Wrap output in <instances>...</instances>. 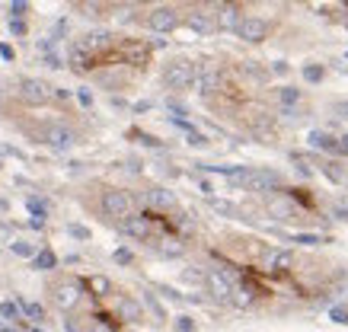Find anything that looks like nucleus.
<instances>
[{
	"mask_svg": "<svg viewBox=\"0 0 348 332\" xmlns=\"http://www.w3.org/2000/svg\"><path fill=\"white\" fill-rule=\"evenodd\" d=\"M147 26L154 32H173L179 26V10L176 7H154L147 13Z\"/></svg>",
	"mask_w": 348,
	"mask_h": 332,
	"instance_id": "6",
	"label": "nucleus"
},
{
	"mask_svg": "<svg viewBox=\"0 0 348 332\" xmlns=\"http://www.w3.org/2000/svg\"><path fill=\"white\" fill-rule=\"evenodd\" d=\"M319 170H323L326 176L332 179V182H342V179H345V173H342V170H335V163H323V166H319Z\"/></svg>",
	"mask_w": 348,
	"mask_h": 332,
	"instance_id": "28",
	"label": "nucleus"
},
{
	"mask_svg": "<svg viewBox=\"0 0 348 332\" xmlns=\"http://www.w3.org/2000/svg\"><path fill=\"white\" fill-rule=\"evenodd\" d=\"M32 332H42V329H32Z\"/></svg>",
	"mask_w": 348,
	"mask_h": 332,
	"instance_id": "50",
	"label": "nucleus"
},
{
	"mask_svg": "<svg viewBox=\"0 0 348 332\" xmlns=\"http://www.w3.org/2000/svg\"><path fill=\"white\" fill-rule=\"evenodd\" d=\"M217 26L221 29H240V23H243V16H240V7H233V3H227V7H221L217 10Z\"/></svg>",
	"mask_w": 348,
	"mask_h": 332,
	"instance_id": "14",
	"label": "nucleus"
},
{
	"mask_svg": "<svg viewBox=\"0 0 348 332\" xmlns=\"http://www.w3.org/2000/svg\"><path fill=\"white\" fill-rule=\"evenodd\" d=\"M192 80H195V64L186 61V58L170 61L163 67V83L170 86V90H186V86H192Z\"/></svg>",
	"mask_w": 348,
	"mask_h": 332,
	"instance_id": "2",
	"label": "nucleus"
},
{
	"mask_svg": "<svg viewBox=\"0 0 348 332\" xmlns=\"http://www.w3.org/2000/svg\"><path fill=\"white\" fill-rule=\"evenodd\" d=\"M26 208L32 211V227H42V224H45V217H48V205H45L42 198L29 195V198H26Z\"/></svg>",
	"mask_w": 348,
	"mask_h": 332,
	"instance_id": "19",
	"label": "nucleus"
},
{
	"mask_svg": "<svg viewBox=\"0 0 348 332\" xmlns=\"http://www.w3.org/2000/svg\"><path fill=\"white\" fill-rule=\"evenodd\" d=\"M77 99H80V106H83V109L93 106V96H90V90H77Z\"/></svg>",
	"mask_w": 348,
	"mask_h": 332,
	"instance_id": "41",
	"label": "nucleus"
},
{
	"mask_svg": "<svg viewBox=\"0 0 348 332\" xmlns=\"http://www.w3.org/2000/svg\"><path fill=\"white\" fill-rule=\"evenodd\" d=\"M329 316H332V323H342V326H348V310H342V307H332V310H329Z\"/></svg>",
	"mask_w": 348,
	"mask_h": 332,
	"instance_id": "33",
	"label": "nucleus"
},
{
	"mask_svg": "<svg viewBox=\"0 0 348 332\" xmlns=\"http://www.w3.org/2000/svg\"><path fill=\"white\" fill-rule=\"evenodd\" d=\"M19 96H23L26 102H32V106H39V102L51 99L54 90L45 83V80H39V77H26V80H19Z\"/></svg>",
	"mask_w": 348,
	"mask_h": 332,
	"instance_id": "5",
	"label": "nucleus"
},
{
	"mask_svg": "<svg viewBox=\"0 0 348 332\" xmlns=\"http://www.w3.org/2000/svg\"><path fill=\"white\" fill-rule=\"evenodd\" d=\"M109 45V32H90V35H83V39L77 42V51L86 54V51H99V48Z\"/></svg>",
	"mask_w": 348,
	"mask_h": 332,
	"instance_id": "16",
	"label": "nucleus"
},
{
	"mask_svg": "<svg viewBox=\"0 0 348 332\" xmlns=\"http://www.w3.org/2000/svg\"><path fill=\"white\" fill-rule=\"evenodd\" d=\"M16 313H19V310H16V303H10V300L0 303V316H3V319H16Z\"/></svg>",
	"mask_w": 348,
	"mask_h": 332,
	"instance_id": "32",
	"label": "nucleus"
},
{
	"mask_svg": "<svg viewBox=\"0 0 348 332\" xmlns=\"http://www.w3.org/2000/svg\"><path fill=\"white\" fill-rule=\"evenodd\" d=\"M237 35H240L243 42H262L265 35H269V23H265V19H259V16H246V19H243L240 23V29H237Z\"/></svg>",
	"mask_w": 348,
	"mask_h": 332,
	"instance_id": "9",
	"label": "nucleus"
},
{
	"mask_svg": "<svg viewBox=\"0 0 348 332\" xmlns=\"http://www.w3.org/2000/svg\"><path fill=\"white\" fill-rule=\"evenodd\" d=\"M160 253L163 255H179V253H182V243H179V239H163V243H160Z\"/></svg>",
	"mask_w": 348,
	"mask_h": 332,
	"instance_id": "23",
	"label": "nucleus"
},
{
	"mask_svg": "<svg viewBox=\"0 0 348 332\" xmlns=\"http://www.w3.org/2000/svg\"><path fill=\"white\" fill-rule=\"evenodd\" d=\"M10 32L13 35H26V23L23 19H10Z\"/></svg>",
	"mask_w": 348,
	"mask_h": 332,
	"instance_id": "40",
	"label": "nucleus"
},
{
	"mask_svg": "<svg viewBox=\"0 0 348 332\" xmlns=\"http://www.w3.org/2000/svg\"><path fill=\"white\" fill-rule=\"evenodd\" d=\"M278 99H281V106H285V109H294L297 102H301V90H294V86H281Z\"/></svg>",
	"mask_w": 348,
	"mask_h": 332,
	"instance_id": "22",
	"label": "nucleus"
},
{
	"mask_svg": "<svg viewBox=\"0 0 348 332\" xmlns=\"http://www.w3.org/2000/svg\"><path fill=\"white\" fill-rule=\"evenodd\" d=\"M265 262H269V269H287V265L294 262V255H291V253H285V249H271Z\"/></svg>",
	"mask_w": 348,
	"mask_h": 332,
	"instance_id": "21",
	"label": "nucleus"
},
{
	"mask_svg": "<svg viewBox=\"0 0 348 332\" xmlns=\"http://www.w3.org/2000/svg\"><path fill=\"white\" fill-rule=\"evenodd\" d=\"M205 285H208V291H211L214 300H221V303L233 300V285H230V278H227L224 271H208V275H205Z\"/></svg>",
	"mask_w": 348,
	"mask_h": 332,
	"instance_id": "7",
	"label": "nucleus"
},
{
	"mask_svg": "<svg viewBox=\"0 0 348 332\" xmlns=\"http://www.w3.org/2000/svg\"><path fill=\"white\" fill-rule=\"evenodd\" d=\"M23 310H26V316H32V319H42V316H45V310H42L39 303H23Z\"/></svg>",
	"mask_w": 348,
	"mask_h": 332,
	"instance_id": "34",
	"label": "nucleus"
},
{
	"mask_svg": "<svg viewBox=\"0 0 348 332\" xmlns=\"http://www.w3.org/2000/svg\"><path fill=\"white\" fill-rule=\"evenodd\" d=\"M233 303L249 307V303H253V291H249V287H240V291H237V297H233Z\"/></svg>",
	"mask_w": 348,
	"mask_h": 332,
	"instance_id": "30",
	"label": "nucleus"
},
{
	"mask_svg": "<svg viewBox=\"0 0 348 332\" xmlns=\"http://www.w3.org/2000/svg\"><path fill=\"white\" fill-rule=\"evenodd\" d=\"M144 303H147V307H150V310L157 313V319H166V310L160 307V300H157L154 294H144Z\"/></svg>",
	"mask_w": 348,
	"mask_h": 332,
	"instance_id": "27",
	"label": "nucleus"
},
{
	"mask_svg": "<svg viewBox=\"0 0 348 332\" xmlns=\"http://www.w3.org/2000/svg\"><path fill=\"white\" fill-rule=\"evenodd\" d=\"M310 147H316V150H326V154H339V138H332V134L326 131H310Z\"/></svg>",
	"mask_w": 348,
	"mask_h": 332,
	"instance_id": "15",
	"label": "nucleus"
},
{
	"mask_svg": "<svg viewBox=\"0 0 348 332\" xmlns=\"http://www.w3.org/2000/svg\"><path fill=\"white\" fill-rule=\"evenodd\" d=\"M45 144L51 147V150H70V147L77 144V134L70 131V128H64V125H51V128H45Z\"/></svg>",
	"mask_w": 348,
	"mask_h": 332,
	"instance_id": "8",
	"label": "nucleus"
},
{
	"mask_svg": "<svg viewBox=\"0 0 348 332\" xmlns=\"http://www.w3.org/2000/svg\"><path fill=\"white\" fill-rule=\"evenodd\" d=\"M294 243H301V246H319L323 237H316V233H294Z\"/></svg>",
	"mask_w": 348,
	"mask_h": 332,
	"instance_id": "25",
	"label": "nucleus"
},
{
	"mask_svg": "<svg viewBox=\"0 0 348 332\" xmlns=\"http://www.w3.org/2000/svg\"><path fill=\"white\" fill-rule=\"evenodd\" d=\"M294 163H297V170H301V176H313V170L307 166V160H303V157H294Z\"/></svg>",
	"mask_w": 348,
	"mask_h": 332,
	"instance_id": "42",
	"label": "nucleus"
},
{
	"mask_svg": "<svg viewBox=\"0 0 348 332\" xmlns=\"http://www.w3.org/2000/svg\"><path fill=\"white\" fill-rule=\"evenodd\" d=\"M13 253L23 255V259H32V255H35V249H32L29 243H23V239H16V243H13Z\"/></svg>",
	"mask_w": 348,
	"mask_h": 332,
	"instance_id": "29",
	"label": "nucleus"
},
{
	"mask_svg": "<svg viewBox=\"0 0 348 332\" xmlns=\"http://www.w3.org/2000/svg\"><path fill=\"white\" fill-rule=\"evenodd\" d=\"M0 54H3L7 61H13V48H10V45H0Z\"/></svg>",
	"mask_w": 348,
	"mask_h": 332,
	"instance_id": "44",
	"label": "nucleus"
},
{
	"mask_svg": "<svg viewBox=\"0 0 348 332\" xmlns=\"http://www.w3.org/2000/svg\"><path fill=\"white\" fill-rule=\"evenodd\" d=\"M131 259H134L131 249H115V262L118 265H131Z\"/></svg>",
	"mask_w": 348,
	"mask_h": 332,
	"instance_id": "37",
	"label": "nucleus"
},
{
	"mask_svg": "<svg viewBox=\"0 0 348 332\" xmlns=\"http://www.w3.org/2000/svg\"><path fill=\"white\" fill-rule=\"evenodd\" d=\"M54 265H58V255H54L51 249H42V253H35V255H32V269L48 271V269H54Z\"/></svg>",
	"mask_w": 348,
	"mask_h": 332,
	"instance_id": "20",
	"label": "nucleus"
},
{
	"mask_svg": "<svg viewBox=\"0 0 348 332\" xmlns=\"http://www.w3.org/2000/svg\"><path fill=\"white\" fill-rule=\"evenodd\" d=\"M67 332H90V329H83L77 319H67Z\"/></svg>",
	"mask_w": 348,
	"mask_h": 332,
	"instance_id": "43",
	"label": "nucleus"
},
{
	"mask_svg": "<svg viewBox=\"0 0 348 332\" xmlns=\"http://www.w3.org/2000/svg\"><path fill=\"white\" fill-rule=\"evenodd\" d=\"M29 13V3H23V0H16V3H10V16L13 19H19V16Z\"/></svg>",
	"mask_w": 348,
	"mask_h": 332,
	"instance_id": "31",
	"label": "nucleus"
},
{
	"mask_svg": "<svg viewBox=\"0 0 348 332\" xmlns=\"http://www.w3.org/2000/svg\"><path fill=\"white\" fill-rule=\"evenodd\" d=\"M303 80H307V83H319V80H323V67L307 64V67H303Z\"/></svg>",
	"mask_w": 348,
	"mask_h": 332,
	"instance_id": "24",
	"label": "nucleus"
},
{
	"mask_svg": "<svg viewBox=\"0 0 348 332\" xmlns=\"http://www.w3.org/2000/svg\"><path fill=\"white\" fill-rule=\"evenodd\" d=\"M230 182L246 186V189H253V192H275V189H281V176L275 170H237V166H233Z\"/></svg>",
	"mask_w": 348,
	"mask_h": 332,
	"instance_id": "1",
	"label": "nucleus"
},
{
	"mask_svg": "<svg viewBox=\"0 0 348 332\" xmlns=\"http://www.w3.org/2000/svg\"><path fill=\"white\" fill-rule=\"evenodd\" d=\"M342 112H345V115H348V102H345V106H342Z\"/></svg>",
	"mask_w": 348,
	"mask_h": 332,
	"instance_id": "49",
	"label": "nucleus"
},
{
	"mask_svg": "<svg viewBox=\"0 0 348 332\" xmlns=\"http://www.w3.org/2000/svg\"><path fill=\"white\" fill-rule=\"evenodd\" d=\"M189 144H192V147H205V144H208V138H205L201 131H189Z\"/></svg>",
	"mask_w": 348,
	"mask_h": 332,
	"instance_id": "38",
	"label": "nucleus"
},
{
	"mask_svg": "<svg viewBox=\"0 0 348 332\" xmlns=\"http://www.w3.org/2000/svg\"><path fill=\"white\" fill-rule=\"evenodd\" d=\"M90 287H93L96 294H106L109 291V281L106 278H90Z\"/></svg>",
	"mask_w": 348,
	"mask_h": 332,
	"instance_id": "39",
	"label": "nucleus"
},
{
	"mask_svg": "<svg viewBox=\"0 0 348 332\" xmlns=\"http://www.w3.org/2000/svg\"><path fill=\"white\" fill-rule=\"evenodd\" d=\"M51 297H54V307L58 310H74L83 300V285L80 281H61V285L51 287Z\"/></svg>",
	"mask_w": 348,
	"mask_h": 332,
	"instance_id": "4",
	"label": "nucleus"
},
{
	"mask_svg": "<svg viewBox=\"0 0 348 332\" xmlns=\"http://www.w3.org/2000/svg\"><path fill=\"white\" fill-rule=\"evenodd\" d=\"M195 86H198V93H214L217 83H221V70L214 67V64H201V67H195Z\"/></svg>",
	"mask_w": 348,
	"mask_h": 332,
	"instance_id": "10",
	"label": "nucleus"
},
{
	"mask_svg": "<svg viewBox=\"0 0 348 332\" xmlns=\"http://www.w3.org/2000/svg\"><path fill=\"white\" fill-rule=\"evenodd\" d=\"M67 233H70V237H77V239H90V230H86V227H80V224H70Z\"/></svg>",
	"mask_w": 348,
	"mask_h": 332,
	"instance_id": "36",
	"label": "nucleus"
},
{
	"mask_svg": "<svg viewBox=\"0 0 348 332\" xmlns=\"http://www.w3.org/2000/svg\"><path fill=\"white\" fill-rule=\"evenodd\" d=\"M339 154H348V134H345V138H339Z\"/></svg>",
	"mask_w": 348,
	"mask_h": 332,
	"instance_id": "45",
	"label": "nucleus"
},
{
	"mask_svg": "<svg viewBox=\"0 0 348 332\" xmlns=\"http://www.w3.org/2000/svg\"><path fill=\"white\" fill-rule=\"evenodd\" d=\"M0 332H16V329H10V326H0Z\"/></svg>",
	"mask_w": 348,
	"mask_h": 332,
	"instance_id": "48",
	"label": "nucleus"
},
{
	"mask_svg": "<svg viewBox=\"0 0 348 332\" xmlns=\"http://www.w3.org/2000/svg\"><path fill=\"white\" fill-rule=\"evenodd\" d=\"M102 211H106V217L125 221V217L131 214V195L122 192V189H106L102 192Z\"/></svg>",
	"mask_w": 348,
	"mask_h": 332,
	"instance_id": "3",
	"label": "nucleus"
},
{
	"mask_svg": "<svg viewBox=\"0 0 348 332\" xmlns=\"http://www.w3.org/2000/svg\"><path fill=\"white\" fill-rule=\"evenodd\" d=\"M176 332H195L192 316H179V319H176Z\"/></svg>",
	"mask_w": 348,
	"mask_h": 332,
	"instance_id": "35",
	"label": "nucleus"
},
{
	"mask_svg": "<svg viewBox=\"0 0 348 332\" xmlns=\"http://www.w3.org/2000/svg\"><path fill=\"white\" fill-rule=\"evenodd\" d=\"M269 214L275 217V221H291V217L297 214V208L291 205V201H278V198H271V201H269Z\"/></svg>",
	"mask_w": 348,
	"mask_h": 332,
	"instance_id": "18",
	"label": "nucleus"
},
{
	"mask_svg": "<svg viewBox=\"0 0 348 332\" xmlns=\"http://www.w3.org/2000/svg\"><path fill=\"white\" fill-rule=\"evenodd\" d=\"M122 233H128L131 239H147L150 237V217L147 214H128L122 221Z\"/></svg>",
	"mask_w": 348,
	"mask_h": 332,
	"instance_id": "11",
	"label": "nucleus"
},
{
	"mask_svg": "<svg viewBox=\"0 0 348 332\" xmlns=\"http://www.w3.org/2000/svg\"><path fill=\"white\" fill-rule=\"evenodd\" d=\"M211 208H214L217 214H227V217H233V214H237V208H233L230 201H221V198H214V201H211Z\"/></svg>",
	"mask_w": 348,
	"mask_h": 332,
	"instance_id": "26",
	"label": "nucleus"
},
{
	"mask_svg": "<svg viewBox=\"0 0 348 332\" xmlns=\"http://www.w3.org/2000/svg\"><path fill=\"white\" fill-rule=\"evenodd\" d=\"M118 316H122L125 323H138V319L144 316V310H141V303L134 300V297H122V300H118Z\"/></svg>",
	"mask_w": 348,
	"mask_h": 332,
	"instance_id": "17",
	"label": "nucleus"
},
{
	"mask_svg": "<svg viewBox=\"0 0 348 332\" xmlns=\"http://www.w3.org/2000/svg\"><path fill=\"white\" fill-rule=\"evenodd\" d=\"M189 29L192 32H198V35H211V32L217 29V19H214V13H208V10H192L189 13Z\"/></svg>",
	"mask_w": 348,
	"mask_h": 332,
	"instance_id": "12",
	"label": "nucleus"
},
{
	"mask_svg": "<svg viewBox=\"0 0 348 332\" xmlns=\"http://www.w3.org/2000/svg\"><path fill=\"white\" fill-rule=\"evenodd\" d=\"M90 332H109V329H106L102 323H93V326H90Z\"/></svg>",
	"mask_w": 348,
	"mask_h": 332,
	"instance_id": "47",
	"label": "nucleus"
},
{
	"mask_svg": "<svg viewBox=\"0 0 348 332\" xmlns=\"http://www.w3.org/2000/svg\"><path fill=\"white\" fill-rule=\"evenodd\" d=\"M332 214H335V217H342V221H348V208H335Z\"/></svg>",
	"mask_w": 348,
	"mask_h": 332,
	"instance_id": "46",
	"label": "nucleus"
},
{
	"mask_svg": "<svg viewBox=\"0 0 348 332\" xmlns=\"http://www.w3.org/2000/svg\"><path fill=\"white\" fill-rule=\"evenodd\" d=\"M147 205L157 211H173L176 208V195L170 192V189H150L147 192Z\"/></svg>",
	"mask_w": 348,
	"mask_h": 332,
	"instance_id": "13",
	"label": "nucleus"
}]
</instances>
